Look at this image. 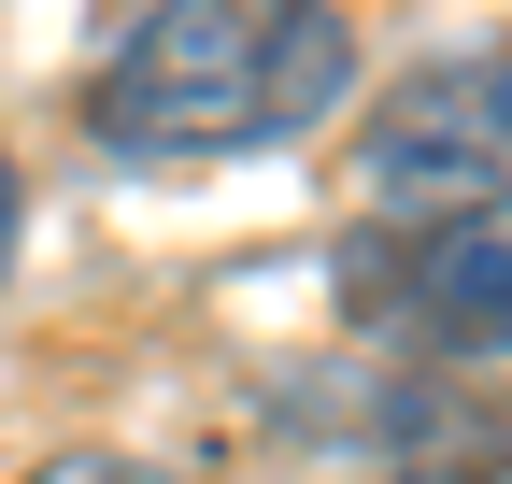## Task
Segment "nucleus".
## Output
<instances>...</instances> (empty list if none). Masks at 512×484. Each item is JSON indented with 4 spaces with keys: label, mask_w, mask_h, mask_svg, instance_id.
Here are the masks:
<instances>
[{
    "label": "nucleus",
    "mask_w": 512,
    "mask_h": 484,
    "mask_svg": "<svg viewBox=\"0 0 512 484\" xmlns=\"http://www.w3.org/2000/svg\"><path fill=\"white\" fill-rule=\"evenodd\" d=\"M356 100V29L342 0H157L143 29L100 57L86 129L128 171H214L328 129Z\"/></svg>",
    "instance_id": "nucleus-1"
},
{
    "label": "nucleus",
    "mask_w": 512,
    "mask_h": 484,
    "mask_svg": "<svg viewBox=\"0 0 512 484\" xmlns=\"http://www.w3.org/2000/svg\"><path fill=\"white\" fill-rule=\"evenodd\" d=\"M356 200H384V214L512 200V57H427V72H399L384 114L356 129Z\"/></svg>",
    "instance_id": "nucleus-2"
},
{
    "label": "nucleus",
    "mask_w": 512,
    "mask_h": 484,
    "mask_svg": "<svg viewBox=\"0 0 512 484\" xmlns=\"http://www.w3.org/2000/svg\"><path fill=\"white\" fill-rule=\"evenodd\" d=\"M356 299L427 356H512V200H456V214H399L384 242H356Z\"/></svg>",
    "instance_id": "nucleus-3"
},
{
    "label": "nucleus",
    "mask_w": 512,
    "mask_h": 484,
    "mask_svg": "<svg viewBox=\"0 0 512 484\" xmlns=\"http://www.w3.org/2000/svg\"><path fill=\"white\" fill-rule=\"evenodd\" d=\"M313 442H356L370 470H427V484H484V470H512V399L498 385H470V371H384V385H356L342 399V428H313Z\"/></svg>",
    "instance_id": "nucleus-4"
},
{
    "label": "nucleus",
    "mask_w": 512,
    "mask_h": 484,
    "mask_svg": "<svg viewBox=\"0 0 512 484\" xmlns=\"http://www.w3.org/2000/svg\"><path fill=\"white\" fill-rule=\"evenodd\" d=\"M29 484H185V470H157V456H43Z\"/></svg>",
    "instance_id": "nucleus-5"
},
{
    "label": "nucleus",
    "mask_w": 512,
    "mask_h": 484,
    "mask_svg": "<svg viewBox=\"0 0 512 484\" xmlns=\"http://www.w3.org/2000/svg\"><path fill=\"white\" fill-rule=\"evenodd\" d=\"M15 228H29V186H15V157H0V271H15Z\"/></svg>",
    "instance_id": "nucleus-6"
}]
</instances>
